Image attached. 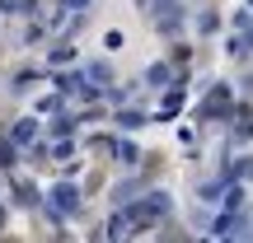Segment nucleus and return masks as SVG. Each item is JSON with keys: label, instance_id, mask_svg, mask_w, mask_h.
Wrapping results in <instances>:
<instances>
[{"label": "nucleus", "instance_id": "obj_13", "mask_svg": "<svg viewBox=\"0 0 253 243\" xmlns=\"http://www.w3.org/2000/svg\"><path fill=\"white\" fill-rule=\"evenodd\" d=\"M66 9H75V14H80V9H89V0H61Z\"/></svg>", "mask_w": 253, "mask_h": 243}, {"label": "nucleus", "instance_id": "obj_15", "mask_svg": "<svg viewBox=\"0 0 253 243\" xmlns=\"http://www.w3.org/2000/svg\"><path fill=\"white\" fill-rule=\"evenodd\" d=\"M249 5H253V0H249Z\"/></svg>", "mask_w": 253, "mask_h": 243}, {"label": "nucleus", "instance_id": "obj_3", "mask_svg": "<svg viewBox=\"0 0 253 243\" xmlns=\"http://www.w3.org/2000/svg\"><path fill=\"white\" fill-rule=\"evenodd\" d=\"M207 117H230V89H225V84H216V89H211Z\"/></svg>", "mask_w": 253, "mask_h": 243}, {"label": "nucleus", "instance_id": "obj_9", "mask_svg": "<svg viewBox=\"0 0 253 243\" xmlns=\"http://www.w3.org/2000/svg\"><path fill=\"white\" fill-rule=\"evenodd\" d=\"M108 75H113V70H108V66H103V61H94V66H89V80H94V84H103V80H108Z\"/></svg>", "mask_w": 253, "mask_h": 243}, {"label": "nucleus", "instance_id": "obj_12", "mask_svg": "<svg viewBox=\"0 0 253 243\" xmlns=\"http://www.w3.org/2000/svg\"><path fill=\"white\" fill-rule=\"evenodd\" d=\"M235 178H253V159H239L235 164Z\"/></svg>", "mask_w": 253, "mask_h": 243}, {"label": "nucleus", "instance_id": "obj_11", "mask_svg": "<svg viewBox=\"0 0 253 243\" xmlns=\"http://www.w3.org/2000/svg\"><path fill=\"white\" fill-rule=\"evenodd\" d=\"M225 206H230V210H244V192H239V187H230V197H225Z\"/></svg>", "mask_w": 253, "mask_h": 243}, {"label": "nucleus", "instance_id": "obj_2", "mask_svg": "<svg viewBox=\"0 0 253 243\" xmlns=\"http://www.w3.org/2000/svg\"><path fill=\"white\" fill-rule=\"evenodd\" d=\"M9 140H14L19 150H28V145L38 140V122H33V117H24V122H14V131H9Z\"/></svg>", "mask_w": 253, "mask_h": 243}, {"label": "nucleus", "instance_id": "obj_7", "mask_svg": "<svg viewBox=\"0 0 253 243\" xmlns=\"http://www.w3.org/2000/svg\"><path fill=\"white\" fill-rule=\"evenodd\" d=\"M75 61V47H56L52 52V66H71Z\"/></svg>", "mask_w": 253, "mask_h": 243}, {"label": "nucleus", "instance_id": "obj_5", "mask_svg": "<svg viewBox=\"0 0 253 243\" xmlns=\"http://www.w3.org/2000/svg\"><path fill=\"white\" fill-rule=\"evenodd\" d=\"M178 108H183V84H173V89L164 94V117H173Z\"/></svg>", "mask_w": 253, "mask_h": 243}, {"label": "nucleus", "instance_id": "obj_14", "mask_svg": "<svg viewBox=\"0 0 253 243\" xmlns=\"http://www.w3.org/2000/svg\"><path fill=\"white\" fill-rule=\"evenodd\" d=\"M0 220H5V210H0Z\"/></svg>", "mask_w": 253, "mask_h": 243}, {"label": "nucleus", "instance_id": "obj_8", "mask_svg": "<svg viewBox=\"0 0 253 243\" xmlns=\"http://www.w3.org/2000/svg\"><path fill=\"white\" fill-rule=\"evenodd\" d=\"M197 28H202V33H216V28H220V19H216V14H211V9H207V14L197 19Z\"/></svg>", "mask_w": 253, "mask_h": 243}, {"label": "nucleus", "instance_id": "obj_1", "mask_svg": "<svg viewBox=\"0 0 253 243\" xmlns=\"http://www.w3.org/2000/svg\"><path fill=\"white\" fill-rule=\"evenodd\" d=\"M47 210H52L56 220H61V215H80V192H75L71 182H56L52 197H47Z\"/></svg>", "mask_w": 253, "mask_h": 243}, {"label": "nucleus", "instance_id": "obj_4", "mask_svg": "<svg viewBox=\"0 0 253 243\" xmlns=\"http://www.w3.org/2000/svg\"><path fill=\"white\" fill-rule=\"evenodd\" d=\"M14 197L24 201V206H38V201H42V197H38V187H33V182H24V178H14Z\"/></svg>", "mask_w": 253, "mask_h": 243}, {"label": "nucleus", "instance_id": "obj_10", "mask_svg": "<svg viewBox=\"0 0 253 243\" xmlns=\"http://www.w3.org/2000/svg\"><path fill=\"white\" fill-rule=\"evenodd\" d=\"M145 80H150V84H164V80H169V70H164V66H150V70H145Z\"/></svg>", "mask_w": 253, "mask_h": 243}, {"label": "nucleus", "instance_id": "obj_6", "mask_svg": "<svg viewBox=\"0 0 253 243\" xmlns=\"http://www.w3.org/2000/svg\"><path fill=\"white\" fill-rule=\"evenodd\" d=\"M113 154H118L122 164H131V159H136V145H131V140H118V145H113Z\"/></svg>", "mask_w": 253, "mask_h": 243}]
</instances>
